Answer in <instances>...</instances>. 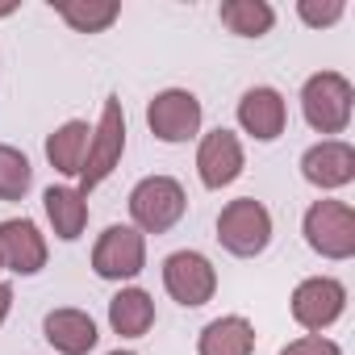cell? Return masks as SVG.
Returning a JSON list of instances; mask_svg holds the SVG:
<instances>
[{"mask_svg":"<svg viewBox=\"0 0 355 355\" xmlns=\"http://www.w3.org/2000/svg\"><path fill=\"white\" fill-rule=\"evenodd\" d=\"M351 109H355V88L343 71H313L301 84V113L309 130L334 138L351 125Z\"/></svg>","mask_w":355,"mask_h":355,"instance_id":"obj_1","label":"cell"},{"mask_svg":"<svg viewBox=\"0 0 355 355\" xmlns=\"http://www.w3.org/2000/svg\"><path fill=\"white\" fill-rule=\"evenodd\" d=\"M189 214V193L175 175H146L130 193V218L138 234H167Z\"/></svg>","mask_w":355,"mask_h":355,"instance_id":"obj_2","label":"cell"},{"mask_svg":"<svg viewBox=\"0 0 355 355\" xmlns=\"http://www.w3.org/2000/svg\"><path fill=\"white\" fill-rule=\"evenodd\" d=\"M121 155H125V109H121L117 96H109L105 109H101V121H96V130L88 138L84 167H80V193L84 197L109 180L113 167L121 163Z\"/></svg>","mask_w":355,"mask_h":355,"instance_id":"obj_3","label":"cell"},{"mask_svg":"<svg viewBox=\"0 0 355 355\" xmlns=\"http://www.w3.org/2000/svg\"><path fill=\"white\" fill-rule=\"evenodd\" d=\"M301 234L309 243V251H318L322 259H351L355 255V209L347 201H313L301 218Z\"/></svg>","mask_w":355,"mask_h":355,"instance_id":"obj_4","label":"cell"},{"mask_svg":"<svg viewBox=\"0 0 355 355\" xmlns=\"http://www.w3.org/2000/svg\"><path fill=\"white\" fill-rule=\"evenodd\" d=\"M218 243H222L230 255H239V259L263 255L268 243H272V214H268V205L255 201V197L230 201V205L218 214Z\"/></svg>","mask_w":355,"mask_h":355,"instance_id":"obj_5","label":"cell"},{"mask_svg":"<svg viewBox=\"0 0 355 355\" xmlns=\"http://www.w3.org/2000/svg\"><path fill=\"white\" fill-rule=\"evenodd\" d=\"M201 117H205V109H201L197 92H189V88H163L146 105V125L167 146H180V142L197 138L201 134Z\"/></svg>","mask_w":355,"mask_h":355,"instance_id":"obj_6","label":"cell"},{"mask_svg":"<svg viewBox=\"0 0 355 355\" xmlns=\"http://www.w3.org/2000/svg\"><path fill=\"white\" fill-rule=\"evenodd\" d=\"M163 288L175 305L184 309H201L214 301L218 293V268L209 263V255L201 251H171L163 259Z\"/></svg>","mask_w":355,"mask_h":355,"instance_id":"obj_7","label":"cell"},{"mask_svg":"<svg viewBox=\"0 0 355 355\" xmlns=\"http://www.w3.org/2000/svg\"><path fill=\"white\" fill-rule=\"evenodd\" d=\"M288 309H293V322L301 330L322 334V330H330L347 313V284L334 280V276H309V280H301L293 288Z\"/></svg>","mask_w":355,"mask_h":355,"instance_id":"obj_8","label":"cell"},{"mask_svg":"<svg viewBox=\"0 0 355 355\" xmlns=\"http://www.w3.org/2000/svg\"><path fill=\"white\" fill-rule=\"evenodd\" d=\"M146 268V234L134 226H109L92 247V272L101 280H134Z\"/></svg>","mask_w":355,"mask_h":355,"instance_id":"obj_9","label":"cell"},{"mask_svg":"<svg viewBox=\"0 0 355 355\" xmlns=\"http://www.w3.org/2000/svg\"><path fill=\"white\" fill-rule=\"evenodd\" d=\"M243 167H247V155H243V142H239L234 130L218 125V130H209L201 138V146H197V175H201L205 189H214V193L230 189L243 175Z\"/></svg>","mask_w":355,"mask_h":355,"instance_id":"obj_10","label":"cell"},{"mask_svg":"<svg viewBox=\"0 0 355 355\" xmlns=\"http://www.w3.org/2000/svg\"><path fill=\"white\" fill-rule=\"evenodd\" d=\"M301 175L322 189V193H334V189H347L355 180V146L343 142V138H322L313 142L305 155H301Z\"/></svg>","mask_w":355,"mask_h":355,"instance_id":"obj_11","label":"cell"},{"mask_svg":"<svg viewBox=\"0 0 355 355\" xmlns=\"http://www.w3.org/2000/svg\"><path fill=\"white\" fill-rule=\"evenodd\" d=\"M0 268H9L13 276H38L46 268V239L38 222L30 218L0 222Z\"/></svg>","mask_w":355,"mask_h":355,"instance_id":"obj_12","label":"cell"},{"mask_svg":"<svg viewBox=\"0 0 355 355\" xmlns=\"http://www.w3.org/2000/svg\"><path fill=\"white\" fill-rule=\"evenodd\" d=\"M239 125L243 134H251L255 142H276L288 125V105L276 88L259 84V88H247L243 101H239Z\"/></svg>","mask_w":355,"mask_h":355,"instance_id":"obj_13","label":"cell"},{"mask_svg":"<svg viewBox=\"0 0 355 355\" xmlns=\"http://www.w3.org/2000/svg\"><path fill=\"white\" fill-rule=\"evenodd\" d=\"M42 334L59 355H88L101 343L92 313H84V309H51L42 318Z\"/></svg>","mask_w":355,"mask_h":355,"instance_id":"obj_14","label":"cell"},{"mask_svg":"<svg viewBox=\"0 0 355 355\" xmlns=\"http://www.w3.org/2000/svg\"><path fill=\"white\" fill-rule=\"evenodd\" d=\"M42 209H46V222L55 230V239L63 243H76L88 226V197L80 189H67V184H51L42 193Z\"/></svg>","mask_w":355,"mask_h":355,"instance_id":"obj_15","label":"cell"},{"mask_svg":"<svg viewBox=\"0 0 355 355\" xmlns=\"http://www.w3.org/2000/svg\"><path fill=\"white\" fill-rule=\"evenodd\" d=\"M251 351H255V326L243 313L214 318L197 338V355H251Z\"/></svg>","mask_w":355,"mask_h":355,"instance_id":"obj_16","label":"cell"},{"mask_svg":"<svg viewBox=\"0 0 355 355\" xmlns=\"http://www.w3.org/2000/svg\"><path fill=\"white\" fill-rule=\"evenodd\" d=\"M109 326L121 338H142L155 326V301L146 288H121L109 301Z\"/></svg>","mask_w":355,"mask_h":355,"instance_id":"obj_17","label":"cell"},{"mask_svg":"<svg viewBox=\"0 0 355 355\" xmlns=\"http://www.w3.org/2000/svg\"><path fill=\"white\" fill-rule=\"evenodd\" d=\"M88 121H63L51 138H46V159L59 175H76L80 180V167H84V155H88Z\"/></svg>","mask_w":355,"mask_h":355,"instance_id":"obj_18","label":"cell"},{"mask_svg":"<svg viewBox=\"0 0 355 355\" xmlns=\"http://www.w3.org/2000/svg\"><path fill=\"white\" fill-rule=\"evenodd\" d=\"M218 17L239 38H263L276 26V9L268 5V0H222Z\"/></svg>","mask_w":355,"mask_h":355,"instance_id":"obj_19","label":"cell"},{"mask_svg":"<svg viewBox=\"0 0 355 355\" xmlns=\"http://www.w3.org/2000/svg\"><path fill=\"white\" fill-rule=\"evenodd\" d=\"M55 9L76 34H105L121 17L117 0H63V5H55Z\"/></svg>","mask_w":355,"mask_h":355,"instance_id":"obj_20","label":"cell"},{"mask_svg":"<svg viewBox=\"0 0 355 355\" xmlns=\"http://www.w3.org/2000/svg\"><path fill=\"white\" fill-rule=\"evenodd\" d=\"M30 184H34V167L26 150L0 142V201H26Z\"/></svg>","mask_w":355,"mask_h":355,"instance_id":"obj_21","label":"cell"},{"mask_svg":"<svg viewBox=\"0 0 355 355\" xmlns=\"http://www.w3.org/2000/svg\"><path fill=\"white\" fill-rule=\"evenodd\" d=\"M343 13H347V5H338V0H334V5H309V0H301V5H297V17H301L305 26H313V30L334 26Z\"/></svg>","mask_w":355,"mask_h":355,"instance_id":"obj_22","label":"cell"},{"mask_svg":"<svg viewBox=\"0 0 355 355\" xmlns=\"http://www.w3.org/2000/svg\"><path fill=\"white\" fill-rule=\"evenodd\" d=\"M280 355H343V347L326 334H305V338H293Z\"/></svg>","mask_w":355,"mask_h":355,"instance_id":"obj_23","label":"cell"},{"mask_svg":"<svg viewBox=\"0 0 355 355\" xmlns=\"http://www.w3.org/2000/svg\"><path fill=\"white\" fill-rule=\"evenodd\" d=\"M9 309H13V284H5V280H0V326H5Z\"/></svg>","mask_w":355,"mask_h":355,"instance_id":"obj_24","label":"cell"},{"mask_svg":"<svg viewBox=\"0 0 355 355\" xmlns=\"http://www.w3.org/2000/svg\"><path fill=\"white\" fill-rule=\"evenodd\" d=\"M109 355H138V351H121V347H117V351H109Z\"/></svg>","mask_w":355,"mask_h":355,"instance_id":"obj_25","label":"cell"}]
</instances>
